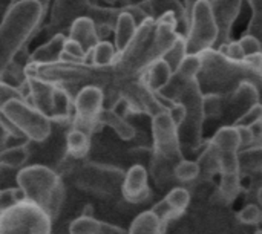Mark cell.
<instances>
[{
    "label": "cell",
    "instance_id": "obj_1",
    "mask_svg": "<svg viewBox=\"0 0 262 234\" xmlns=\"http://www.w3.org/2000/svg\"><path fill=\"white\" fill-rule=\"evenodd\" d=\"M46 17L37 0L11 3L0 18V78L12 60L43 26Z\"/></svg>",
    "mask_w": 262,
    "mask_h": 234
},
{
    "label": "cell",
    "instance_id": "obj_2",
    "mask_svg": "<svg viewBox=\"0 0 262 234\" xmlns=\"http://www.w3.org/2000/svg\"><path fill=\"white\" fill-rule=\"evenodd\" d=\"M17 187L23 199L43 210L54 221L61 208L64 189L57 172L46 166H28L17 173Z\"/></svg>",
    "mask_w": 262,
    "mask_h": 234
},
{
    "label": "cell",
    "instance_id": "obj_3",
    "mask_svg": "<svg viewBox=\"0 0 262 234\" xmlns=\"http://www.w3.org/2000/svg\"><path fill=\"white\" fill-rule=\"evenodd\" d=\"M0 110L28 141L43 143L52 133L51 120L25 98H14Z\"/></svg>",
    "mask_w": 262,
    "mask_h": 234
},
{
    "label": "cell",
    "instance_id": "obj_4",
    "mask_svg": "<svg viewBox=\"0 0 262 234\" xmlns=\"http://www.w3.org/2000/svg\"><path fill=\"white\" fill-rule=\"evenodd\" d=\"M51 222L37 205L21 201L0 215V234H51Z\"/></svg>",
    "mask_w": 262,
    "mask_h": 234
},
{
    "label": "cell",
    "instance_id": "obj_5",
    "mask_svg": "<svg viewBox=\"0 0 262 234\" xmlns=\"http://www.w3.org/2000/svg\"><path fill=\"white\" fill-rule=\"evenodd\" d=\"M218 35L220 29L216 25L212 3L207 0L196 2L190 14L186 34L187 54H203L206 49L215 46Z\"/></svg>",
    "mask_w": 262,
    "mask_h": 234
},
{
    "label": "cell",
    "instance_id": "obj_6",
    "mask_svg": "<svg viewBox=\"0 0 262 234\" xmlns=\"http://www.w3.org/2000/svg\"><path fill=\"white\" fill-rule=\"evenodd\" d=\"M177 101L183 103L187 110L184 123L178 127L180 141H184L190 144V147L196 149L200 147V143H201V127H203V120H204L203 93H201L196 78L186 83Z\"/></svg>",
    "mask_w": 262,
    "mask_h": 234
},
{
    "label": "cell",
    "instance_id": "obj_7",
    "mask_svg": "<svg viewBox=\"0 0 262 234\" xmlns=\"http://www.w3.org/2000/svg\"><path fill=\"white\" fill-rule=\"evenodd\" d=\"M123 179L124 172L120 169L95 162L80 166L75 175V182L80 189L97 195H114L115 192H121Z\"/></svg>",
    "mask_w": 262,
    "mask_h": 234
},
{
    "label": "cell",
    "instance_id": "obj_8",
    "mask_svg": "<svg viewBox=\"0 0 262 234\" xmlns=\"http://www.w3.org/2000/svg\"><path fill=\"white\" fill-rule=\"evenodd\" d=\"M152 136L157 159L173 166L180 159H183L178 127L169 116L167 110H163L152 116Z\"/></svg>",
    "mask_w": 262,
    "mask_h": 234
},
{
    "label": "cell",
    "instance_id": "obj_9",
    "mask_svg": "<svg viewBox=\"0 0 262 234\" xmlns=\"http://www.w3.org/2000/svg\"><path fill=\"white\" fill-rule=\"evenodd\" d=\"M104 107L103 89L97 84L83 86L74 97V120L71 127L92 133L98 127L97 116Z\"/></svg>",
    "mask_w": 262,
    "mask_h": 234
},
{
    "label": "cell",
    "instance_id": "obj_10",
    "mask_svg": "<svg viewBox=\"0 0 262 234\" xmlns=\"http://www.w3.org/2000/svg\"><path fill=\"white\" fill-rule=\"evenodd\" d=\"M92 0H52L48 23L43 25L45 32L49 37L54 34H66L74 20L86 15V9Z\"/></svg>",
    "mask_w": 262,
    "mask_h": 234
},
{
    "label": "cell",
    "instance_id": "obj_11",
    "mask_svg": "<svg viewBox=\"0 0 262 234\" xmlns=\"http://www.w3.org/2000/svg\"><path fill=\"white\" fill-rule=\"evenodd\" d=\"M121 195L130 204H141L149 199V173L143 166L135 164L127 172H124Z\"/></svg>",
    "mask_w": 262,
    "mask_h": 234
},
{
    "label": "cell",
    "instance_id": "obj_12",
    "mask_svg": "<svg viewBox=\"0 0 262 234\" xmlns=\"http://www.w3.org/2000/svg\"><path fill=\"white\" fill-rule=\"evenodd\" d=\"M241 6H243V0H215L212 3L216 25L220 29V35L215 43L216 48H221L224 43H227L233 23L236 21L241 12Z\"/></svg>",
    "mask_w": 262,
    "mask_h": 234
},
{
    "label": "cell",
    "instance_id": "obj_13",
    "mask_svg": "<svg viewBox=\"0 0 262 234\" xmlns=\"http://www.w3.org/2000/svg\"><path fill=\"white\" fill-rule=\"evenodd\" d=\"M189 202H190V193L183 187H175L166 195V198L163 201H160L152 208V212L166 225L169 221L180 218L186 212Z\"/></svg>",
    "mask_w": 262,
    "mask_h": 234
},
{
    "label": "cell",
    "instance_id": "obj_14",
    "mask_svg": "<svg viewBox=\"0 0 262 234\" xmlns=\"http://www.w3.org/2000/svg\"><path fill=\"white\" fill-rule=\"evenodd\" d=\"M140 6L154 20L160 18L161 15H164L167 12H172L177 18V23H178V34L186 37L189 21H187V15H186V9H184L183 2H180V0H146Z\"/></svg>",
    "mask_w": 262,
    "mask_h": 234
},
{
    "label": "cell",
    "instance_id": "obj_15",
    "mask_svg": "<svg viewBox=\"0 0 262 234\" xmlns=\"http://www.w3.org/2000/svg\"><path fill=\"white\" fill-rule=\"evenodd\" d=\"M68 38L77 41L83 48L86 55L94 49L98 41H101L97 26L89 17H78L77 20H74L68 31Z\"/></svg>",
    "mask_w": 262,
    "mask_h": 234
},
{
    "label": "cell",
    "instance_id": "obj_16",
    "mask_svg": "<svg viewBox=\"0 0 262 234\" xmlns=\"http://www.w3.org/2000/svg\"><path fill=\"white\" fill-rule=\"evenodd\" d=\"M66 38H68L66 34H54L43 44L37 46L29 54V61L28 63L48 64V63L60 61L61 60V55H63V49H64Z\"/></svg>",
    "mask_w": 262,
    "mask_h": 234
},
{
    "label": "cell",
    "instance_id": "obj_17",
    "mask_svg": "<svg viewBox=\"0 0 262 234\" xmlns=\"http://www.w3.org/2000/svg\"><path fill=\"white\" fill-rule=\"evenodd\" d=\"M172 69L169 67V64L163 60V58H157L154 61H150L141 74V83L152 90L154 93L160 92L172 78Z\"/></svg>",
    "mask_w": 262,
    "mask_h": 234
},
{
    "label": "cell",
    "instance_id": "obj_18",
    "mask_svg": "<svg viewBox=\"0 0 262 234\" xmlns=\"http://www.w3.org/2000/svg\"><path fill=\"white\" fill-rule=\"evenodd\" d=\"M97 123H98V126H104V127L112 129L115 132V135L118 138H121L123 141H130L137 135L135 127L126 120V116H123L121 113H118L114 109L103 107L97 116Z\"/></svg>",
    "mask_w": 262,
    "mask_h": 234
},
{
    "label": "cell",
    "instance_id": "obj_19",
    "mask_svg": "<svg viewBox=\"0 0 262 234\" xmlns=\"http://www.w3.org/2000/svg\"><path fill=\"white\" fill-rule=\"evenodd\" d=\"M137 23L134 21V18L130 17V14H127L124 9H121L115 28H114V46L117 49V52H123L127 44L132 41L135 32H137Z\"/></svg>",
    "mask_w": 262,
    "mask_h": 234
},
{
    "label": "cell",
    "instance_id": "obj_20",
    "mask_svg": "<svg viewBox=\"0 0 262 234\" xmlns=\"http://www.w3.org/2000/svg\"><path fill=\"white\" fill-rule=\"evenodd\" d=\"M91 149V133L71 127L66 133V152L72 159H83Z\"/></svg>",
    "mask_w": 262,
    "mask_h": 234
},
{
    "label": "cell",
    "instance_id": "obj_21",
    "mask_svg": "<svg viewBox=\"0 0 262 234\" xmlns=\"http://www.w3.org/2000/svg\"><path fill=\"white\" fill-rule=\"evenodd\" d=\"M117 54L118 52H117L114 43H111L107 40H101L88 54L86 63L97 66V67H112V64L117 60Z\"/></svg>",
    "mask_w": 262,
    "mask_h": 234
},
{
    "label": "cell",
    "instance_id": "obj_22",
    "mask_svg": "<svg viewBox=\"0 0 262 234\" xmlns=\"http://www.w3.org/2000/svg\"><path fill=\"white\" fill-rule=\"evenodd\" d=\"M29 159V147L26 143L15 146H5L0 149V167L2 169H20Z\"/></svg>",
    "mask_w": 262,
    "mask_h": 234
},
{
    "label": "cell",
    "instance_id": "obj_23",
    "mask_svg": "<svg viewBox=\"0 0 262 234\" xmlns=\"http://www.w3.org/2000/svg\"><path fill=\"white\" fill-rule=\"evenodd\" d=\"M164 227L166 225L161 222V219L152 210H149L143 212L134 219L127 234H164Z\"/></svg>",
    "mask_w": 262,
    "mask_h": 234
},
{
    "label": "cell",
    "instance_id": "obj_24",
    "mask_svg": "<svg viewBox=\"0 0 262 234\" xmlns=\"http://www.w3.org/2000/svg\"><path fill=\"white\" fill-rule=\"evenodd\" d=\"M239 169L247 173H262V144L250 146L238 152Z\"/></svg>",
    "mask_w": 262,
    "mask_h": 234
},
{
    "label": "cell",
    "instance_id": "obj_25",
    "mask_svg": "<svg viewBox=\"0 0 262 234\" xmlns=\"http://www.w3.org/2000/svg\"><path fill=\"white\" fill-rule=\"evenodd\" d=\"M213 149L223 152V150H230V152H239L241 150V143H239V135L235 126L232 127H223L220 129L210 144Z\"/></svg>",
    "mask_w": 262,
    "mask_h": 234
},
{
    "label": "cell",
    "instance_id": "obj_26",
    "mask_svg": "<svg viewBox=\"0 0 262 234\" xmlns=\"http://www.w3.org/2000/svg\"><path fill=\"white\" fill-rule=\"evenodd\" d=\"M187 55V46H186V37L178 35V38L173 41V44L163 54V60L169 64V67L172 69V72H175L178 69V66L181 64V61L184 60V57Z\"/></svg>",
    "mask_w": 262,
    "mask_h": 234
},
{
    "label": "cell",
    "instance_id": "obj_27",
    "mask_svg": "<svg viewBox=\"0 0 262 234\" xmlns=\"http://www.w3.org/2000/svg\"><path fill=\"white\" fill-rule=\"evenodd\" d=\"M103 222L95 219L92 215H81L69 225V234H100Z\"/></svg>",
    "mask_w": 262,
    "mask_h": 234
},
{
    "label": "cell",
    "instance_id": "obj_28",
    "mask_svg": "<svg viewBox=\"0 0 262 234\" xmlns=\"http://www.w3.org/2000/svg\"><path fill=\"white\" fill-rule=\"evenodd\" d=\"M201 173V166L196 161H189V159H180L175 167H173V176L180 182H190L198 178Z\"/></svg>",
    "mask_w": 262,
    "mask_h": 234
},
{
    "label": "cell",
    "instance_id": "obj_29",
    "mask_svg": "<svg viewBox=\"0 0 262 234\" xmlns=\"http://www.w3.org/2000/svg\"><path fill=\"white\" fill-rule=\"evenodd\" d=\"M201 67H203L201 57L198 54H187L184 57V60L181 61V64L178 66V69L175 71V74L180 75L183 80L190 81V80L196 78V75L201 71Z\"/></svg>",
    "mask_w": 262,
    "mask_h": 234
},
{
    "label": "cell",
    "instance_id": "obj_30",
    "mask_svg": "<svg viewBox=\"0 0 262 234\" xmlns=\"http://www.w3.org/2000/svg\"><path fill=\"white\" fill-rule=\"evenodd\" d=\"M252 8V18L247 26V34L256 37L262 44V0H249Z\"/></svg>",
    "mask_w": 262,
    "mask_h": 234
},
{
    "label": "cell",
    "instance_id": "obj_31",
    "mask_svg": "<svg viewBox=\"0 0 262 234\" xmlns=\"http://www.w3.org/2000/svg\"><path fill=\"white\" fill-rule=\"evenodd\" d=\"M238 219L239 222L246 224V225H256L262 222V208L258 204H249L246 205L239 213H238Z\"/></svg>",
    "mask_w": 262,
    "mask_h": 234
},
{
    "label": "cell",
    "instance_id": "obj_32",
    "mask_svg": "<svg viewBox=\"0 0 262 234\" xmlns=\"http://www.w3.org/2000/svg\"><path fill=\"white\" fill-rule=\"evenodd\" d=\"M21 201H25V199H23V195H21V192H20L18 187L0 190V215H2L5 210H8V208L17 205V204L21 202Z\"/></svg>",
    "mask_w": 262,
    "mask_h": 234
},
{
    "label": "cell",
    "instance_id": "obj_33",
    "mask_svg": "<svg viewBox=\"0 0 262 234\" xmlns=\"http://www.w3.org/2000/svg\"><path fill=\"white\" fill-rule=\"evenodd\" d=\"M262 120V104L259 103H255L252 104L236 121H235V126H244V127H249L252 126L253 123Z\"/></svg>",
    "mask_w": 262,
    "mask_h": 234
},
{
    "label": "cell",
    "instance_id": "obj_34",
    "mask_svg": "<svg viewBox=\"0 0 262 234\" xmlns=\"http://www.w3.org/2000/svg\"><path fill=\"white\" fill-rule=\"evenodd\" d=\"M238 43H239V46H241V49H243L246 58H247V57H252V55L262 54L261 41H259L256 37L250 35V34H246Z\"/></svg>",
    "mask_w": 262,
    "mask_h": 234
},
{
    "label": "cell",
    "instance_id": "obj_35",
    "mask_svg": "<svg viewBox=\"0 0 262 234\" xmlns=\"http://www.w3.org/2000/svg\"><path fill=\"white\" fill-rule=\"evenodd\" d=\"M14 98H23V95L20 93V90L17 87L0 80V109L3 107V104H6L8 101H11Z\"/></svg>",
    "mask_w": 262,
    "mask_h": 234
},
{
    "label": "cell",
    "instance_id": "obj_36",
    "mask_svg": "<svg viewBox=\"0 0 262 234\" xmlns=\"http://www.w3.org/2000/svg\"><path fill=\"white\" fill-rule=\"evenodd\" d=\"M221 109V98L218 95H203V110L204 116L218 113Z\"/></svg>",
    "mask_w": 262,
    "mask_h": 234
},
{
    "label": "cell",
    "instance_id": "obj_37",
    "mask_svg": "<svg viewBox=\"0 0 262 234\" xmlns=\"http://www.w3.org/2000/svg\"><path fill=\"white\" fill-rule=\"evenodd\" d=\"M167 113H169V116L172 118V121L175 123V126L177 127H180L183 123H184V120H186V115H187V110H186V107H184V104L183 103H172L169 107H167Z\"/></svg>",
    "mask_w": 262,
    "mask_h": 234
},
{
    "label": "cell",
    "instance_id": "obj_38",
    "mask_svg": "<svg viewBox=\"0 0 262 234\" xmlns=\"http://www.w3.org/2000/svg\"><path fill=\"white\" fill-rule=\"evenodd\" d=\"M220 49H223V52L229 57V58H233V60H246V55L239 46L238 41H232V43H224Z\"/></svg>",
    "mask_w": 262,
    "mask_h": 234
},
{
    "label": "cell",
    "instance_id": "obj_39",
    "mask_svg": "<svg viewBox=\"0 0 262 234\" xmlns=\"http://www.w3.org/2000/svg\"><path fill=\"white\" fill-rule=\"evenodd\" d=\"M252 136H253V146H259L262 144V120L253 123L252 126H249Z\"/></svg>",
    "mask_w": 262,
    "mask_h": 234
},
{
    "label": "cell",
    "instance_id": "obj_40",
    "mask_svg": "<svg viewBox=\"0 0 262 234\" xmlns=\"http://www.w3.org/2000/svg\"><path fill=\"white\" fill-rule=\"evenodd\" d=\"M100 234H127V231L121 230L120 227H115V225H111V224H106V222H103Z\"/></svg>",
    "mask_w": 262,
    "mask_h": 234
},
{
    "label": "cell",
    "instance_id": "obj_41",
    "mask_svg": "<svg viewBox=\"0 0 262 234\" xmlns=\"http://www.w3.org/2000/svg\"><path fill=\"white\" fill-rule=\"evenodd\" d=\"M196 2L200 0H183V5H184V9H186V15H187V21L190 18V14L193 11V6L196 5Z\"/></svg>",
    "mask_w": 262,
    "mask_h": 234
},
{
    "label": "cell",
    "instance_id": "obj_42",
    "mask_svg": "<svg viewBox=\"0 0 262 234\" xmlns=\"http://www.w3.org/2000/svg\"><path fill=\"white\" fill-rule=\"evenodd\" d=\"M9 138H12V136H9L8 132L3 127H0V149H3L6 146V143H8Z\"/></svg>",
    "mask_w": 262,
    "mask_h": 234
},
{
    "label": "cell",
    "instance_id": "obj_43",
    "mask_svg": "<svg viewBox=\"0 0 262 234\" xmlns=\"http://www.w3.org/2000/svg\"><path fill=\"white\" fill-rule=\"evenodd\" d=\"M121 2H123V6H140L146 0H121Z\"/></svg>",
    "mask_w": 262,
    "mask_h": 234
},
{
    "label": "cell",
    "instance_id": "obj_44",
    "mask_svg": "<svg viewBox=\"0 0 262 234\" xmlns=\"http://www.w3.org/2000/svg\"><path fill=\"white\" fill-rule=\"evenodd\" d=\"M11 5V0H0V18L5 14V11L8 9V6Z\"/></svg>",
    "mask_w": 262,
    "mask_h": 234
},
{
    "label": "cell",
    "instance_id": "obj_45",
    "mask_svg": "<svg viewBox=\"0 0 262 234\" xmlns=\"http://www.w3.org/2000/svg\"><path fill=\"white\" fill-rule=\"evenodd\" d=\"M101 2H103L106 6H114V5H115V3H118L120 0H101Z\"/></svg>",
    "mask_w": 262,
    "mask_h": 234
},
{
    "label": "cell",
    "instance_id": "obj_46",
    "mask_svg": "<svg viewBox=\"0 0 262 234\" xmlns=\"http://www.w3.org/2000/svg\"><path fill=\"white\" fill-rule=\"evenodd\" d=\"M258 202H259V205H261V208H262V185H261V189L258 190Z\"/></svg>",
    "mask_w": 262,
    "mask_h": 234
},
{
    "label": "cell",
    "instance_id": "obj_47",
    "mask_svg": "<svg viewBox=\"0 0 262 234\" xmlns=\"http://www.w3.org/2000/svg\"><path fill=\"white\" fill-rule=\"evenodd\" d=\"M18 2H23V0H11V3H18Z\"/></svg>",
    "mask_w": 262,
    "mask_h": 234
},
{
    "label": "cell",
    "instance_id": "obj_48",
    "mask_svg": "<svg viewBox=\"0 0 262 234\" xmlns=\"http://www.w3.org/2000/svg\"><path fill=\"white\" fill-rule=\"evenodd\" d=\"M255 234H262V230H259V231H258V233H255Z\"/></svg>",
    "mask_w": 262,
    "mask_h": 234
},
{
    "label": "cell",
    "instance_id": "obj_49",
    "mask_svg": "<svg viewBox=\"0 0 262 234\" xmlns=\"http://www.w3.org/2000/svg\"><path fill=\"white\" fill-rule=\"evenodd\" d=\"M207 2H210V3H213V2H215V0H207Z\"/></svg>",
    "mask_w": 262,
    "mask_h": 234
},
{
    "label": "cell",
    "instance_id": "obj_50",
    "mask_svg": "<svg viewBox=\"0 0 262 234\" xmlns=\"http://www.w3.org/2000/svg\"><path fill=\"white\" fill-rule=\"evenodd\" d=\"M0 170H2V167H0Z\"/></svg>",
    "mask_w": 262,
    "mask_h": 234
}]
</instances>
